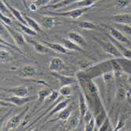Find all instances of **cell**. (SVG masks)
Listing matches in <instances>:
<instances>
[{
    "instance_id": "7dc6e473",
    "label": "cell",
    "mask_w": 131,
    "mask_h": 131,
    "mask_svg": "<svg viewBox=\"0 0 131 131\" xmlns=\"http://www.w3.org/2000/svg\"><path fill=\"white\" fill-rule=\"evenodd\" d=\"M25 131H28V130H27V129H26V130H25Z\"/></svg>"
},
{
    "instance_id": "4fadbf2b",
    "label": "cell",
    "mask_w": 131,
    "mask_h": 131,
    "mask_svg": "<svg viewBox=\"0 0 131 131\" xmlns=\"http://www.w3.org/2000/svg\"><path fill=\"white\" fill-rule=\"evenodd\" d=\"M65 67V64L63 60L59 57H54L51 59L49 65V69L52 72H59Z\"/></svg>"
},
{
    "instance_id": "e0dca14e",
    "label": "cell",
    "mask_w": 131,
    "mask_h": 131,
    "mask_svg": "<svg viewBox=\"0 0 131 131\" xmlns=\"http://www.w3.org/2000/svg\"><path fill=\"white\" fill-rule=\"evenodd\" d=\"M68 39L72 40L74 43H77L78 45H79L80 47H86L87 46V43L86 39L82 37L81 34H79L77 32H69L68 34Z\"/></svg>"
},
{
    "instance_id": "836d02e7",
    "label": "cell",
    "mask_w": 131,
    "mask_h": 131,
    "mask_svg": "<svg viewBox=\"0 0 131 131\" xmlns=\"http://www.w3.org/2000/svg\"><path fill=\"white\" fill-rule=\"evenodd\" d=\"M0 11H1V14H3L4 15H6V16L8 14H11L9 10L7 7V6L6 5L4 0H1V2H0Z\"/></svg>"
},
{
    "instance_id": "ba28073f",
    "label": "cell",
    "mask_w": 131,
    "mask_h": 131,
    "mask_svg": "<svg viewBox=\"0 0 131 131\" xmlns=\"http://www.w3.org/2000/svg\"><path fill=\"white\" fill-rule=\"evenodd\" d=\"M3 25H4V24H3ZM5 27L6 28L7 31L9 32L12 40L14 41V43H16V45L17 47H20L26 45V43H27L26 40L25 39L24 36L20 32H18V31H17V30H15L14 29H12L10 26H8V25H5Z\"/></svg>"
},
{
    "instance_id": "9c48e42d",
    "label": "cell",
    "mask_w": 131,
    "mask_h": 131,
    "mask_svg": "<svg viewBox=\"0 0 131 131\" xmlns=\"http://www.w3.org/2000/svg\"><path fill=\"white\" fill-rule=\"evenodd\" d=\"M51 75L53 76L55 78H57L59 81V85H60V87L66 86V85H71L74 84V83L76 81L75 77H70V76H66L64 74H61L58 72H51Z\"/></svg>"
},
{
    "instance_id": "277c9868",
    "label": "cell",
    "mask_w": 131,
    "mask_h": 131,
    "mask_svg": "<svg viewBox=\"0 0 131 131\" xmlns=\"http://www.w3.org/2000/svg\"><path fill=\"white\" fill-rule=\"evenodd\" d=\"M36 99L35 97H17V96H12L9 98H1V100L8 103L9 104L17 106V107H21L27 103H29L30 102L35 100Z\"/></svg>"
},
{
    "instance_id": "f6af8a7d",
    "label": "cell",
    "mask_w": 131,
    "mask_h": 131,
    "mask_svg": "<svg viewBox=\"0 0 131 131\" xmlns=\"http://www.w3.org/2000/svg\"><path fill=\"white\" fill-rule=\"evenodd\" d=\"M79 129V128H78ZM78 129H74V130H71V131H78Z\"/></svg>"
},
{
    "instance_id": "9a60e30c",
    "label": "cell",
    "mask_w": 131,
    "mask_h": 131,
    "mask_svg": "<svg viewBox=\"0 0 131 131\" xmlns=\"http://www.w3.org/2000/svg\"><path fill=\"white\" fill-rule=\"evenodd\" d=\"M43 43L45 45H46L51 50H53V51H56V52H58L60 54H64V55H71V51L68 50L66 47L63 45V44H61V43H50V42H46V41H43Z\"/></svg>"
},
{
    "instance_id": "ffe728a7",
    "label": "cell",
    "mask_w": 131,
    "mask_h": 131,
    "mask_svg": "<svg viewBox=\"0 0 131 131\" xmlns=\"http://www.w3.org/2000/svg\"><path fill=\"white\" fill-rule=\"evenodd\" d=\"M36 74V69L31 65H26L20 70V75L23 77H32Z\"/></svg>"
},
{
    "instance_id": "ac0fdd59",
    "label": "cell",
    "mask_w": 131,
    "mask_h": 131,
    "mask_svg": "<svg viewBox=\"0 0 131 131\" xmlns=\"http://www.w3.org/2000/svg\"><path fill=\"white\" fill-rule=\"evenodd\" d=\"M69 103H70V100L68 98L64 99V100L58 102L52 108V110L48 114H47V117H51L53 115H56V114H58L59 112H61L62 110L66 108L70 104Z\"/></svg>"
},
{
    "instance_id": "f546056e",
    "label": "cell",
    "mask_w": 131,
    "mask_h": 131,
    "mask_svg": "<svg viewBox=\"0 0 131 131\" xmlns=\"http://www.w3.org/2000/svg\"><path fill=\"white\" fill-rule=\"evenodd\" d=\"M58 92H59V93H60L61 96L64 97L66 98H68L71 95L72 89H71V85H66V86L60 87V89H59Z\"/></svg>"
},
{
    "instance_id": "44dd1931",
    "label": "cell",
    "mask_w": 131,
    "mask_h": 131,
    "mask_svg": "<svg viewBox=\"0 0 131 131\" xmlns=\"http://www.w3.org/2000/svg\"><path fill=\"white\" fill-rule=\"evenodd\" d=\"M4 2H5L6 5L7 6L8 9L9 10L11 14L13 15V16H14V18L18 21V22L22 23V24H24V25H27V22H26V21H25V18H24V15L20 13V12L19 10H17L16 8L13 7V6H12L10 4H9L7 2H6L5 0H4Z\"/></svg>"
},
{
    "instance_id": "f1b7e54d",
    "label": "cell",
    "mask_w": 131,
    "mask_h": 131,
    "mask_svg": "<svg viewBox=\"0 0 131 131\" xmlns=\"http://www.w3.org/2000/svg\"><path fill=\"white\" fill-rule=\"evenodd\" d=\"M53 89H50V90H48V89H42L38 93V97H39V101L40 103H43L48 97L50 95V93L52 92Z\"/></svg>"
},
{
    "instance_id": "7bdbcfd3",
    "label": "cell",
    "mask_w": 131,
    "mask_h": 131,
    "mask_svg": "<svg viewBox=\"0 0 131 131\" xmlns=\"http://www.w3.org/2000/svg\"><path fill=\"white\" fill-rule=\"evenodd\" d=\"M78 131H83V130H82V128L81 126H79V129H78Z\"/></svg>"
},
{
    "instance_id": "2e32d148",
    "label": "cell",
    "mask_w": 131,
    "mask_h": 131,
    "mask_svg": "<svg viewBox=\"0 0 131 131\" xmlns=\"http://www.w3.org/2000/svg\"><path fill=\"white\" fill-rule=\"evenodd\" d=\"M28 43H30L33 46L35 51L38 53H39V54H50V53H53V51L46 45L41 43L39 42H37L34 40H28Z\"/></svg>"
},
{
    "instance_id": "d6986e66",
    "label": "cell",
    "mask_w": 131,
    "mask_h": 131,
    "mask_svg": "<svg viewBox=\"0 0 131 131\" xmlns=\"http://www.w3.org/2000/svg\"><path fill=\"white\" fill-rule=\"evenodd\" d=\"M81 0H63V1H61L59 3H57L55 4H51V5H48L46 6V8H50L53 9L54 10H61L64 9L71 4L75 3L77 2H79Z\"/></svg>"
},
{
    "instance_id": "83f0119b",
    "label": "cell",
    "mask_w": 131,
    "mask_h": 131,
    "mask_svg": "<svg viewBox=\"0 0 131 131\" xmlns=\"http://www.w3.org/2000/svg\"><path fill=\"white\" fill-rule=\"evenodd\" d=\"M116 29L121 31L123 34H125L126 37H131V25H121V24H115Z\"/></svg>"
},
{
    "instance_id": "7a4b0ae2",
    "label": "cell",
    "mask_w": 131,
    "mask_h": 131,
    "mask_svg": "<svg viewBox=\"0 0 131 131\" xmlns=\"http://www.w3.org/2000/svg\"><path fill=\"white\" fill-rule=\"evenodd\" d=\"M93 39L101 47V48L104 50V52L108 53V54H109V55H112L117 58H123L121 52L118 51L117 47L111 40L110 41H104V40H101L97 37H94Z\"/></svg>"
},
{
    "instance_id": "1f68e13d",
    "label": "cell",
    "mask_w": 131,
    "mask_h": 131,
    "mask_svg": "<svg viewBox=\"0 0 131 131\" xmlns=\"http://www.w3.org/2000/svg\"><path fill=\"white\" fill-rule=\"evenodd\" d=\"M96 127L97 126H96V123H95V118L94 116H93L88 123H85L84 130L83 131H94Z\"/></svg>"
},
{
    "instance_id": "6da1fadb",
    "label": "cell",
    "mask_w": 131,
    "mask_h": 131,
    "mask_svg": "<svg viewBox=\"0 0 131 131\" xmlns=\"http://www.w3.org/2000/svg\"><path fill=\"white\" fill-rule=\"evenodd\" d=\"M93 7V6H92ZM92 7H86V8H79V9H75L67 11H59V12H50L48 14L52 16H58V17H65L68 18L72 19H78L82 15H83L87 11L90 10Z\"/></svg>"
},
{
    "instance_id": "484cf974",
    "label": "cell",
    "mask_w": 131,
    "mask_h": 131,
    "mask_svg": "<svg viewBox=\"0 0 131 131\" xmlns=\"http://www.w3.org/2000/svg\"><path fill=\"white\" fill-rule=\"evenodd\" d=\"M78 25L79 28L82 29H86V30H95L97 29V25L96 24L91 21H82L78 23Z\"/></svg>"
},
{
    "instance_id": "ab89813d",
    "label": "cell",
    "mask_w": 131,
    "mask_h": 131,
    "mask_svg": "<svg viewBox=\"0 0 131 131\" xmlns=\"http://www.w3.org/2000/svg\"><path fill=\"white\" fill-rule=\"evenodd\" d=\"M29 9H30V10H31V11H36L39 8L37 7V6H36V5H35V4L33 3H31V4L30 5Z\"/></svg>"
},
{
    "instance_id": "e575fe53",
    "label": "cell",
    "mask_w": 131,
    "mask_h": 131,
    "mask_svg": "<svg viewBox=\"0 0 131 131\" xmlns=\"http://www.w3.org/2000/svg\"><path fill=\"white\" fill-rule=\"evenodd\" d=\"M126 92L123 89H119L117 90V92H116V98L119 101L123 100L126 98Z\"/></svg>"
},
{
    "instance_id": "8d00e7d4",
    "label": "cell",
    "mask_w": 131,
    "mask_h": 131,
    "mask_svg": "<svg viewBox=\"0 0 131 131\" xmlns=\"http://www.w3.org/2000/svg\"><path fill=\"white\" fill-rule=\"evenodd\" d=\"M59 95H60L59 92H57L56 90H53L52 92L50 93V95L48 97V98H47L46 100H48V101H50V102H53V101H55L58 98Z\"/></svg>"
},
{
    "instance_id": "cb8c5ba5",
    "label": "cell",
    "mask_w": 131,
    "mask_h": 131,
    "mask_svg": "<svg viewBox=\"0 0 131 131\" xmlns=\"http://www.w3.org/2000/svg\"><path fill=\"white\" fill-rule=\"evenodd\" d=\"M24 18H25L26 22H27V25L31 28L33 30H35L36 32H42V29L41 28V26L39 25V24L35 21V19H33L32 18L27 16L25 14H24Z\"/></svg>"
},
{
    "instance_id": "d4e9b609",
    "label": "cell",
    "mask_w": 131,
    "mask_h": 131,
    "mask_svg": "<svg viewBox=\"0 0 131 131\" xmlns=\"http://www.w3.org/2000/svg\"><path fill=\"white\" fill-rule=\"evenodd\" d=\"M0 58H1L2 63H7L13 61L14 57L11 55L10 52H9L8 51L1 47V51H0Z\"/></svg>"
},
{
    "instance_id": "7c38bea8",
    "label": "cell",
    "mask_w": 131,
    "mask_h": 131,
    "mask_svg": "<svg viewBox=\"0 0 131 131\" xmlns=\"http://www.w3.org/2000/svg\"><path fill=\"white\" fill-rule=\"evenodd\" d=\"M110 20L115 24L131 25V14H119L112 16Z\"/></svg>"
},
{
    "instance_id": "52a82bcc",
    "label": "cell",
    "mask_w": 131,
    "mask_h": 131,
    "mask_svg": "<svg viewBox=\"0 0 131 131\" xmlns=\"http://www.w3.org/2000/svg\"><path fill=\"white\" fill-rule=\"evenodd\" d=\"M108 29L109 32V35L112 38L116 40L117 41H118L119 43H121L124 45H126V46H129L130 44V42H129V39L127 38V37L125 34H123L121 31L117 29L116 28L112 27V26H108Z\"/></svg>"
},
{
    "instance_id": "3957f363",
    "label": "cell",
    "mask_w": 131,
    "mask_h": 131,
    "mask_svg": "<svg viewBox=\"0 0 131 131\" xmlns=\"http://www.w3.org/2000/svg\"><path fill=\"white\" fill-rule=\"evenodd\" d=\"M29 108H30L29 106L27 107V108H25L22 111H20V113L14 115L13 117H11L9 118L6 124V129L7 131H13L20 125L23 118L25 117L26 113L29 110Z\"/></svg>"
},
{
    "instance_id": "5b68a950",
    "label": "cell",
    "mask_w": 131,
    "mask_h": 131,
    "mask_svg": "<svg viewBox=\"0 0 131 131\" xmlns=\"http://www.w3.org/2000/svg\"><path fill=\"white\" fill-rule=\"evenodd\" d=\"M80 123H81V118H80L79 112L72 113L68 118V119L66 121V123L64 127V131H71L78 129Z\"/></svg>"
},
{
    "instance_id": "8fae6325",
    "label": "cell",
    "mask_w": 131,
    "mask_h": 131,
    "mask_svg": "<svg viewBox=\"0 0 131 131\" xmlns=\"http://www.w3.org/2000/svg\"><path fill=\"white\" fill-rule=\"evenodd\" d=\"M106 36L108 37V38L117 47V48L118 49V51H119L123 55V57L127 58V59H131V50L129 48H128L127 47H125L124 44L119 43L118 41H117L116 40H115L114 38H112L110 35H108L106 34Z\"/></svg>"
},
{
    "instance_id": "ee69618b",
    "label": "cell",
    "mask_w": 131,
    "mask_h": 131,
    "mask_svg": "<svg viewBox=\"0 0 131 131\" xmlns=\"http://www.w3.org/2000/svg\"><path fill=\"white\" fill-rule=\"evenodd\" d=\"M31 2H33V3H35L36 1H38V0H31Z\"/></svg>"
},
{
    "instance_id": "60d3db41",
    "label": "cell",
    "mask_w": 131,
    "mask_h": 131,
    "mask_svg": "<svg viewBox=\"0 0 131 131\" xmlns=\"http://www.w3.org/2000/svg\"><path fill=\"white\" fill-rule=\"evenodd\" d=\"M61 1H63V0H54L53 3V4H55V3H57L61 2Z\"/></svg>"
},
{
    "instance_id": "74e56055",
    "label": "cell",
    "mask_w": 131,
    "mask_h": 131,
    "mask_svg": "<svg viewBox=\"0 0 131 131\" xmlns=\"http://www.w3.org/2000/svg\"><path fill=\"white\" fill-rule=\"evenodd\" d=\"M50 1L51 0H38V1H36L34 3L37 6L38 8H42V7H46L48 6Z\"/></svg>"
},
{
    "instance_id": "d6a6232c",
    "label": "cell",
    "mask_w": 131,
    "mask_h": 131,
    "mask_svg": "<svg viewBox=\"0 0 131 131\" xmlns=\"http://www.w3.org/2000/svg\"><path fill=\"white\" fill-rule=\"evenodd\" d=\"M130 4L129 0H115V5L116 7L121 8V9H125L128 7Z\"/></svg>"
},
{
    "instance_id": "8992f818",
    "label": "cell",
    "mask_w": 131,
    "mask_h": 131,
    "mask_svg": "<svg viewBox=\"0 0 131 131\" xmlns=\"http://www.w3.org/2000/svg\"><path fill=\"white\" fill-rule=\"evenodd\" d=\"M89 111H90L89 106L87 104L86 97L83 92L80 90L79 94V112L81 118V123L83 122V119H84V118L86 117V115L88 114Z\"/></svg>"
},
{
    "instance_id": "d590c367",
    "label": "cell",
    "mask_w": 131,
    "mask_h": 131,
    "mask_svg": "<svg viewBox=\"0 0 131 131\" xmlns=\"http://www.w3.org/2000/svg\"><path fill=\"white\" fill-rule=\"evenodd\" d=\"M0 19H1V23L4 24L5 25L10 26L12 25V20L6 15L0 14Z\"/></svg>"
},
{
    "instance_id": "b9f144b4",
    "label": "cell",
    "mask_w": 131,
    "mask_h": 131,
    "mask_svg": "<svg viewBox=\"0 0 131 131\" xmlns=\"http://www.w3.org/2000/svg\"><path fill=\"white\" fill-rule=\"evenodd\" d=\"M29 131H39L37 129H35V128H34V129H31V130H29Z\"/></svg>"
},
{
    "instance_id": "4316f807",
    "label": "cell",
    "mask_w": 131,
    "mask_h": 131,
    "mask_svg": "<svg viewBox=\"0 0 131 131\" xmlns=\"http://www.w3.org/2000/svg\"><path fill=\"white\" fill-rule=\"evenodd\" d=\"M18 26L20 27V29L22 30V32L24 33H25L27 35L32 36V37H35V36L37 35V32H35V30H33L31 28H30L27 25H24V24H22V23L18 22Z\"/></svg>"
},
{
    "instance_id": "30bf717a",
    "label": "cell",
    "mask_w": 131,
    "mask_h": 131,
    "mask_svg": "<svg viewBox=\"0 0 131 131\" xmlns=\"http://www.w3.org/2000/svg\"><path fill=\"white\" fill-rule=\"evenodd\" d=\"M2 90L8 93L13 94L14 96L20 97H28V92H29V89L26 86H17V87L9 88V89H4V88H3Z\"/></svg>"
},
{
    "instance_id": "603a6c76",
    "label": "cell",
    "mask_w": 131,
    "mask_h": 131,
    "mask_svg": "<svg viewBox=\"0 0 131 131\" xmlns=\"http://www.w3.org/2000/svg\"><path fill=\"white\" fill-rule=\"evenodd\" d=\"M72 111H73V106L71 104H69L66 108L62 110L61 112H59L57 118L54 120L67 121L68 119V118L71 116V115L72 114ZM54 120H53V121H54Z\"/></svg>"
},
{
    "instance_id": "7402d4cb",
    "label": "cell",
    "mask_w": 131,
    "mask_h": 131,
    "mask_svg": "<svg viewBox=\"0 0 131 131\" xmlns=\"http://www.w3.org/2000/svg\"><path fill=\"white\" fill-rule=\"evenodd\" d=\"M62 43L68 50L71 51H79V52L84 51L82 48V47H80L79 45H78L77 43H74L72 40H71L69 39H63Z\"/></svg>"
},
{
    "instance_id": "4dcf8cb0",
    "label": "cell",
    "mask_w": 131,
    "mask_h": 131,
    "mask_svg": "<svg viewBox=\"0 0 131 131\" xmlns=\"http://www.w3.org/2000/svg\"><path fill=\"white\" fill-rule=\"evenodd\" d=\"M112 130L113 129H112V125L108 117L106 118L104 122L101 124V126L97 129V131H112Z\"/></svg>"
},
{
    "instance_id": "bcb514c9",
    "label": "cell",
    "mask_w": 131,
    "mask_h": 131,
    "mask_svg": "<svg viewBox=\"0 0 131 131\" xmlns=\"http://www.w3.org/2000/svg\"><path fill=\"white\" fill-rule=\"evenodd\" d=\"M23 2H24V3H25V0H23Z\"/></svg>"
},
{
    "instance_id": "5bb4252c",
    "label": "cell",
    "mask_w": 131,
    "mask_h": 131,
    "mask_svg": "<svg viewBox=\"0 0 131 131\" xmlns=\"http://www.w3.org/2000/svg\"><path fill=\"white\" fill-rule=\"evenodd\" d=\"M41 25L46 29H51L54 26L61 24L59 21H57L53 16H42L40 18Z\"/></svg>"
},
{
    "instance_id": "f35d334b",
    "label": "cell",
    "mask_w": 131,
    "mask_h": 131,
    "mask_svg": "<svg viewBox=\"0 0 131 131\" xmlns=\"http://www.w3.org/2000/svg\"><path fill=\"white\" fill-rule=\"evenodd\" d=\"M124 124H125L124 121L119 120V121H118V124H117V126H116V127H115V129H113L112 131H118L120 129H122L124 126Z\"/></svg>"
}]
</instances>
